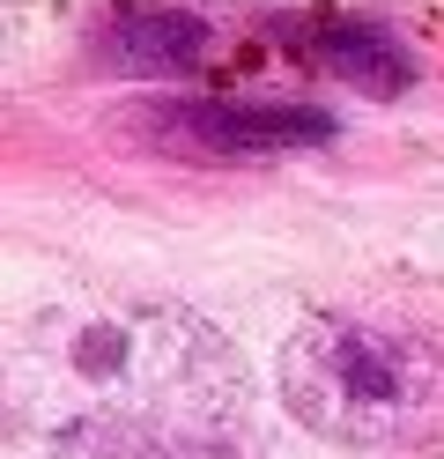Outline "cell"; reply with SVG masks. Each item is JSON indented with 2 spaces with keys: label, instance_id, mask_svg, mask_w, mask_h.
Returning <instances> with one entry per match:
<instances>
[{
  "label": "cell",
  "instance_id": "cell-1",
  "mask_svg": "<svg viewBox=\"0 0 444 459\" xmlns=\"http://www.w3.org/2000/svg\"><path fill=\"white\" fill-rule=\"evenodd\" d=\"M8 408L15 459H252L237 356L207 319L156 297L38 311Z\"/></svg>",
  "mask_w": 444,
  "mask_h": 459
},
{
  "label": "cell",
  "instance_id": "cell-2",
  "mask_svg": "<svg viewBox=\"0 0 444 459\" xmlns=\"http://www.w3.org/2000/svg\"><path fill=\"white\" fill-rule=\"evenodd\" d=\"M282 400L326 445L400 452L444 429V341L370 311H311L282 341Z\"/></svg>",
  "mask_w": 444,
  "mask_h": 459
},
{
  "label": "cell",
  "instance_id": "cell-3",
  "mask_svg": "<svg viewBox=\"0 0 444 459\" xmlns=\"http://www.w3.org/2000/svg\"><path fill=\"white\" fill-rule=\"evenodd\" d=\"M148 141L163 149H186V156H289V149H318L334 141L341 119L318 104H296V97H156L134 111Z\"/></svg>",
  "mask_w": 444,
  "mask_h": 459
},
{
  "label": "cell",
  "instance_id": "cell-4",
  "mask_svg": "<svg viewBox=\"0 0 444 459\" xmlns=\"http://www.w3.org/2000/svg\"><path fill=\"white\" fill-rule=\"evenodd\" d=\"M222 22L193 8V0H118L97 22V60L141 82H178V74H207L222 60Z\"/></svg>",
  "mask_w": 444,
  "mask_h": 459
},
{
  "label": "cell",
  "instance_id": "cell-5",
  "mask_svg": "<svg viewBox=\"0 0 444 459\" xmlns=\"http://www.w3.org/2000/svg\"><path fill=\"white\" fill-rule=\"evenodd\" d=\"M282 45L304 67L334 74L363 97H400L414 82V52L370 15H296V22H282Z\"/></svg>",
  "mask_w": 444,
  "mask_h": 459
}]
</instances>
